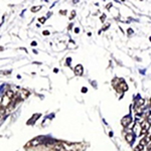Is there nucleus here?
Segmentation results:
<instances>
[{
  "label": "nucleus",
  "instance_id": "nucleus-1",
  "mask_svg": "<svg viewBox=\"0 0 151 151\" xmlns=\"http://www.w3.org/2000/svg\"><path fill=\"white\" fill-rule=\"evenodd\" d=\"M13 97V92L11 91H8L6 92V94L2 97V100H1V106L2 107H6L8 104H10V101Z\"/></svg>",
  "mask_w": 151,
  "mask_h": 151
},
{
  "label": "nucleus",
  "instance_id": "nucleus-2",
  "mask_svg": "<svg viewBox=\"0 0 151 151\" xmlns=\"http://www.w3.org/2000/svg\"><path fill=\"white\" fill-rule=\"evenodd\" d=\"M131 122H132V118H131L130 116H125L122 119V121H121V123H122V125L124 127H127L128 125H130Z\"/></svg>",
  "mask_w": 151,
  "mask_h": 151
},
{
  "label": "nucleus",
  "instance_id": "nucleus-3",
  "mask_svg": "<svg viewBox=\"0 0 151 151\" xmlns=\"http://www.w3.org/2000/svg\"><path fill=\"white\" fill-rule=\"evenodd\" d=\"M133 132H134V133H136L137 135H139V134H140L141 132H142V126L139 125L138 123H136V124H135V126L133 127ZM141 134H142V133H141Z\"/></svg>",
  "mask_w": 151,
  "mask_h": 151
},
{
  "label": "nucleus",
  "instance_id": "nucleus-4",
  "mask_svg": "<svg viewBox=\"0 0 151 151\" xmlns=\"http://www.w3.org/2000/svg\"><path fill=\"white\" fill-rule=\"evenodd\" d=\"M83 72H84V69H83V67L81 65H76V68H75V74L76 75H77V76H82Z\"/></svg>",
  "mask_w": 151,
  "mask_h": 151
},
{
  "label": "nucleus",
  "instance_id": "nucleus-5",
  "mask_svg": "<svg viewBox=\"0 0 151 151\" xmlns=\"http://www.w3.org/2000/svg\"><path fill=\"white\" fill-rule=\"evenodd\" d=\"M53 151H65V147L63 144H60V143H58V144H55L53 146Z\"/></svg>",
  "mask_w": 151,
  "mask_h": 151
},
{
  "label": "nucleus",
  "instance_id": "nucleus-6",
  "mask_svg": "<svg viewBox=\"0 0 151 151\" xmlns=\"http://www.w3.org/2000/svg\"><path fill=\"white\" fill-rule=\"evenodd\" d=\"M125 138H126V140H127L128 142H132V141L134 140V136H133V134H132V133L126 134V135H125Z\"/></svg>",
  "mask_w": 151,
  "mask_h": 151
},
{
  "label": "nucleus",
  "instance_id": "nucleus-7",
  "mask_svg": "<svg viewBox=\"0 0 151 151\" xmlns=\"http://www.w3.org/2000/svg\"><path fill=\"white\" fill-rule=\"evenodd\" d=\"M21 95H22V97H21V99H25L26 97L28 96L29 95V92L28 91H26V90H21V93H20Z\"/></svg>",
  "mask_w": 151,
  "mask_h": 151
},
{
  "label": "nucleus",
  "instance_id": "nucleus-8",
  "mask_svg": "<svg viewBox=\"0 0 151 151\" xmlns=\"http://www.w3.org/2000/svg\"><path fill=\"white\" fill-rule=\"evenodd\" d=\"M40 143V140H38V139H35V140H32V142H30V144H29V145L35 146V145H38Z\"/></svg>",
  "mask_w": 151,
  "mask_h": 151
},
{
  "label": "nucleus",
  "instance_id": "nucleus-9",
  "mask_svg": "<svg viewBox=\"0 0 151 151\" xmlns=\"http://www.w3.org/2000/svg\"><path fill=\"white\" fill-rule=\"evenodd\" d=\"M143 147H144V146H143V145H141V144H139V145L137 146V147L135 148V151H141V150L143 149Z\"/></svg>",
  "mask_w": 151,
  "mask_h": 151
},
{
  "label": "nucleus",
  "instance_id": "nucleus-10",
  "mask_svg": "<svg viewBox=\"0 0 151 151\" xmlns=\"http://www.w3.org/2000/svg\"><path fill=\"white\" fill-rule=\"evenodd\" d=\"M40 8H41L40 6H37V7H32V8H31V11H32V12H35V11L40 10Z\"/></svg>",
  "mask_w": 151,
  "mask_h": 151
},
{
  "label": "nucleus",
  "instance_id": "nucleus-11",
  "mask_svg": "<svg viewBox=\"0 0 151 151\" xmlns=\"http://www.w3.org/2000/svg\"><path fill=\"white\" fill-rule=\"evenodd\" d=\"M138 104H139V105H143V104H144V100H142V99L139 100V102H138Z\"/></svg>",
  "mask_w": 151,
  "mask_h": 151
},
{
  "label": "nucleus",
  "instance_id": "nucleus-12",
  "mask_svg": "<svg viewBox=\"0 0 151 151\" xmlns=\"http://www.w3.org/2000/svg\"><path fill=\"white\" fill-rule=\"evenodd\" d=\"M40 21L41 23H43L45 21V17H41V18H40Z\"/></svg>",
  "mask_w": 151,
  "mask_h": 151
},
{
  "label": "nucleus",
  "instance_id": "nucleus-13",
  "mask_svg": "<svg viewBox=\"0 0 151 151\" xmlns=\"http://www.w3.org/2000/svg\"><path fill=\"white\" fill-rule=\"evenodd\" d=\"M87 91H88L87 88H82V92H83V93H86Z\"/></svg>",
  "mask_w": 151,
  "mask_h": 151
},
{
  "label": "nucleus",
  "instance_id": "nucleus-14",
  "mask_svg": "<svg viewBox=\"0 0 151 151\" xmlns=\"http://www.w3.org/2000/svg\"><path fill=\"white\" fill-rule=\"evenodd\" d=\"M147 121H148V122H149V123L151 124V115H149V116H148V118H147Z\"/></svg>",
  "mask_w": 151,
  "mask_h": 151
},
{
  "label": "nucleus",
  "instance_id": "nucleus-15",
  "mask_svg": "<svg viewBox=\"0 0 151 151\" xmlns=\"http://www.w3.org/2000/svg\"><path fill=\"white\" fill-rule=\"evenodd\" d=\"M31 45H32V47H35V45H36V42H35V41H32V43H31Z\"/></svg>",
  "mask_w": 151,
  "mask_h": 151
},
{
  "label": "nucleus",
  "instance_id": "nucleus-16",
  "mask_svg": "<svg viewBox=\"0 0 151 151\" xmlns=\"http://www.w3.org/2000/svg\"><path fill=\"white\" fill-rule=\"evenodd\" d=\"M43 35H50V32H48V31H43Z\"/></svg>",
  "mask_w": 151,
  "mask_h": 151
},
{
  "label": "nucleus",
  "instance_id": "nucleus-17",
  "mask_svg": "<svg viewBox=\"0 0 151 151\" xmlns=\"http://www.w3.org/2000/svg\"><path fill=\"white\" fill-rule=\"evenodd\" d=\"M148 147H149V148H150V149H151V142L149 143V144H148Z\"/></svg>",
  "mask_w": 151,
  "mask_h": 151
},
{
  "label": "nucleus",
  "instance_id": "nucleus-18",
  "mask_svg": "<svg viewBox=\"0 0 151 151\" xmlns=\"http://www.w3.org/2000/svg\"><path fill=\"white\" fill-rule=\"evenodd\" d=\"M148 131H149V133L151 134V126H150V128H149V130H148Z\"/></svg>",
  "mask_w": 151,
  "mask_h": 151
},
{
  "label": "nucleus",
  "instance_id": "nucleus-19",
  "mask_svg": "<svg viewBox=\"0 0 151 151\" xmlns=\"http://www.w3.org/2000/svg\"><path fill=\"white\" fill-rule=\"evenodd\" d=\"M150 40H151V37H150Z\"/></svg>",
  "mask_w": 151,
  "mask_h": 151
},
{
  "label": "nucleus",
  "instance_id": "nucleus-20",
  "mask_svg": "<svg viewBox=\"0 0 151 151\" xmlns=\"http://www.w3.org/2000/svg\"><path fill=\"white\" fill-rule=\"evenodd\" d=\"M149 151H151V149H150V150H149Z\"/></svg>",
  "mask_w": 151,
  "mask_h": 151
},
{
  "label": "nucleus",
  "instance_id": "nucleus-21",
  "mask_svg": "<svg viewBox=\"0 0 151 151\" xmlns=\"http://www.w3.org/2000/svg\"><path fill=\"white\" fill-rule=\"evenodd\" d=\"M150 101H151V100H150Z\"/></svg>",
  "mask_w": 151,
  "mask_h": 151
}]
</instances>
